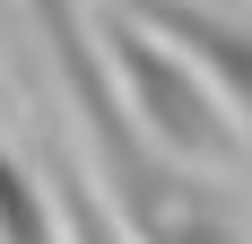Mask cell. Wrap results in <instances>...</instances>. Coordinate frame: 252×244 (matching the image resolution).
<instances>
[{
    "label": "cell",
    "instance_id": "obj_1",
    "mask_svg": "<svg viewBox=\"0 0 252 244\" xmlns=\"http://www.w3.org/2000/svg\"><path fill=\"white\" fill-rule=\"evenodd\" d=\"M96 52H104V70L122 87V114L139 122L148 148H165V157H226L235 148L226 105L209 96V79L191 70L165 35H148V26L122 18V9H104L96 18Z\"/></svg>",
    "mask_w": 252,
    "mask_h": 244
},
{
    "label": "cell",
    "instance_id": "obj_2",
    "mask_svg": "<svg viewBox=\"0 0 252 244\" xmlns=\"http://www.w3.org/2000/svg\"><path fill=\"white\" fill-rule=\"evenodd\" d=\"M122 18H139L148 35H165V44L209 79V96L226 105V122L252 131V26L244 18L200 9V0H122Z\"/></svg>",
    "mask_w": 252,
    "mask_h": 244
},
{
    "label": "cell",
    "instance_id": "obj_3",
    "mask_svg": "<svg viewBox=\"0 0 252 244\" xmlns=\"http://www.w3.org/2000/svg\"><path fill=\"white\" fill-rule=\"evenodd\" d=\"M0 244H61V227H52V192L9 157V148H0Z\"/></svg>",
    "mask_w": 252,
    "mask_h": 244
}]
</instances>
